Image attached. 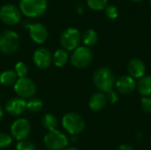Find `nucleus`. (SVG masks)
<instances>
[{
  "label": "nucleus",
  "instance_id": "obj_1",
  "mask_svg": "<svg viewBox=\"0 0 151 150\" xmlns=\"http://www.w3.org/2000/svg\"><path fill=\"white\" fill-rule=\"evenodd\" d=\"M93 82L100 92L106 93L115 87L116 77L111 69L108 67H101L95 72Z\"/></svg>",
  "mask_w": 151,
  "mask_h": 150
},
{
  "label": "nucleus",
  "instance_id": "obj_2",
  "mask_svg": "<svg viewBox=\"0 0 151 150\" xmlns=\"http://www.w3.org/2000/svg\"><path fill=\"white\" fill-rule=\"evenodd\" d=\"M20 45L19 35L12 30H4L0 34V51L5 55L15 53Z\"/></svg>",
  "mask_w": 151,
  "mask_h": 150
},
{
  "label": "nucleus",
  "instance_id": "obj_3",
  "mask_svg": "<svg viewBox=\"0 0 151 150\" xmlns=\"http://www.w3.org/2000/svg\"><path fill=\"white\" fill-rule=\"evenodd\" d=\"M46 0H20L19 8L21 12L29 18L42 16L47 10Z\"/></svg>",
  "mask_w": 151,
  "mask_h": 150
},
{
  "label": "nucleus",
  "instance_id": "obj_4",
  "mask_svg": "<svg viewBox=\"0 0 151 150\" xmlns=\"http://www.w3.org/2000/svg\"><path fill=\"white\" fill-rule=\"evenodd\" d=\"M62 126L71 135H78L84 130L85 121L78 113L68 112L62 118Z\"/></svg>",
  "mask_w": 151,
  "mask_h": 150
},
{
  "label": "nucleus",
  "instance_id": "obj_5",
  "mask_svg": "<svg viewBox=\"0 0 151 150\" xmlns=\"http://www.w3.org/2000/svg\"><path fill=\"white\" fill-rule=\"evenodd\" d=\"M93 60V53L86 46L78 47L73 50L71 56V64L76 68H85L88 66Z\"/></svg>",
  "mask_w": 151,
  "mask_h": 150
},
{
  "label": "nucleus",
  "instance_id": "obj_6",
  "mask_svg": "<svg viewBox=\"0 0 151 150\" xmlns=\"http://www.w3.org/2000/svg\"><path fill=\"white\" fill-rule=\"evenodd\" d=\"M44 144L50 150H64L68 144V139L65 133L56 129L45 135Z\"/></svg>",
  "mask_w": 151,
  "mask_h": 150
},
{
  "label": "nucleus",
  "instance_id": "obj_7",
  "mask_svg": "<svg viewBox=\"0 0 151 150\" xmlns=\"http://www.w3.org/2000/svg\"><path fill=\"white\" fill-rule=\"evenodd\" d=\"M81 41V35L78 29L74 27L66 28L60 36L61 46L65 50H76Z\"/></svg>",
  "mask_w": 151,
  "mask_h": 150
},
{
  "label": "nucleus",
  "instance_id": "obj_8",
  "mask_svg": "<svg viewBox=\"0 0 151 150\" xmlns=\"http://www.w3.org/2000/svg\"><path fill=\"white\" fill-rule=\"evenodd\" d=\"M14 90L19 97L22 99L32 98L36 93V86L35 82L27 78H19L14 85Z\"/></svg>",
  "mask_w": 151,
  "mask_h": 150
},
{
  "label": "nucleus",
  "instance_id": "obj_9",
  "mask_svg": "<svg viewBox=\"0 0 151 150\" xmlns=\"http://www.w3.org/2000/svg\"><path fill=\"white\" fill-rule=\"evenodd\" d=\"M20 18V11L15 5L7 4L0 8V19L6 25H16L19 22Z\"/></svg>",
  "mask_w": 151,
  "mask_h": 150
},
{
  "label": "nucleus",
  "instance_id": "obj_10",
  "mask_svg": "<svg viewBox=\"0 0 151 150\" xmlns=\"http://www.w3.org/2000/svg\"><path fill=\"white\" fill-rule=\"evenodd\" d=\"M30 124L26 118H19L15 120L11 126V133L17 141H24L30 133Z\"/></svg>",
  "mask_w": 151,
  "mask_h": 150
},
{
  "label": "nucleus",
  "instance_id": "obj_11",
  "mask_svg": "<svg viewBox=\"0 0 151 150\" xmlns=\"http://www.w3.org/2000/svg\"><path fill=\"white\" fill-rule=\"evenodd\" d=\"M33 62L40 69H47L52 63L51 52L46 48H39L33 54Z\"/></svg>",
  "mask_w": 151,
  "mask_h": 150
},
{
  "label": "nucleus",
  "instance_id": "obj_12",
  "mask_svg": "<svg viewBox=\"0 0 151 150\" xmlns=\"http://www.w3.org/2000/svg\"><path fill=\"white\" fill-rule=\"evenodd\" d=\"M115 88L119 93L130 94L136 88V81L134 78L129 75H124L116 80Z\"/></svg>",
  "mask_w": 151,
  "mask_h": 150
},
{
  "label": "nucleus",
  "instance_id": "obj_13",
  "mask_svg": "<svg viewBox=\"0 0 151 150\" xmlns=\"http://www.w3.org/2000/svg\"><path fill=\"white\" fill-rule=\"evenodd\" d=\"M5 110L12 116H19L26 111L27 102L20 97L11 98L5 105Z\"/></svg>",
  "mask_w": 151,
  "mask_h": 150
},
{
  "label": "nucleus",
  "instance_id": "obj_14",
  "mask_svg": "<svg viewBox=\"0 0 151 150\" xmlns=\"http://www.w3.org/2000/svg\"><path fill=\"white\" fill-rule=\"evenodd\" d=\"M29 34L33 42L42 44L48 38V30L41 23H34L29 26Z\"/></svg>",
  "mask_w": 151,
  "mask_h": 150
},
{
  "label": "nucleus",
  "instance_id": "obj_15",
  "mask_svg": "<svg viewBox=\"0 0 151 150\" xmlns=\"http://www.w3.org/2000/svg\"><path fill=\"white\" fill-rule=\"evenodd\" d=\"M127 72L129 76L134 79H141L145 75L146 65L145 63L139 58H133L128 62Z\"/></svg>",
  "mask_w": 151,
  "mask_h": 150
},
{
  "label": "nucleus",
  "instance_id": "obj_16",
  "mask_svg": "<svg viewBox=\"0 0 151 150\" xmlns=\"http://www.w3.org/2000/svg\"><path fill=\"white\" fill-rule=\"evenodd\" d=\"M107 103V98L104 93L103 92H97L92 95V96L89 99L88 105L89 108L94 111H99L103 110Z\"/></svg>",
  "mask_w": 151,
  "mask_h": 150
},
{
  "label": "nucleus",
  "instance_id": "obj_17",
  "mask_svg": "<svg viewBox=\"0 0 151 150\" xmlns=\"http://www.w3.org/2000/svg\"><path fill=\"white\" fill-rule=\"evenodd\" d=\"M136 88L143 97L151 95V75H144L136 83Z\"/></svg>",
  "mask_w": 151,
  "mask_h": 150
},
{
  "label": "nucleus",
  "instance_id": "obj_18",
  "mask_svg": "<svg viewBox=\"0 0 151 150\" xmlns=\"http://www.w3.org/2000/svg\"><path fill=\"white\" fill-rule=\"evenodd\" d=\"M18 80L19 77L13 70H6L0 74V83L6 87L15 85Z\"/></svg>",
  "mask_w": 151,
  "mask_h": 150
},
{
  "label": "nucleus",
  "instance_id": "obj_19",
  "mask_svg": "<svg viewBox=\"0 0 151 150\" xmlns=\"http://www.w3.org/2000/svg\"><path fill=\"white\" fill-rule=\"evenodd\" d=\"M69 56L65 50L59 49L57 50L52 56V62L58 67H63L66 65Z\"/></svg>",
  "mask_w": 151,
  "mask_h": 150
},
{
  "label": "nucleus",
  "instance_id": "obj_20",
  "mask_svg": "<svg viewBox=\"0 0 151 150\" xmlns=\"http://www.w3.org/2000/svg\"><path fill=\"white\" fill-rule=\"evenodd\" d=\"M81 40L86 47L88 48L92 47L97 42V40H98L97 33L94 29H88L83 33L81 36Z\"/></svg>",
  "mask_w": 151,
  "mask_h": 150
},
{
  "label": "nucleus",
  "instance_id": "obj_21",
  "mask_svg": "<svg viewBox=\"0 0 151 150\" xmlns=\"http://www.w3.org/2000/svg\"><path fill=\"white\" fill-rule=\"evenodd\" d=\"M42 123L43 127L46 130H48L49 132L56 130L57 126L58 125L57 117L55 115H53V114H50V113H48L43 117Z\"/></svg>",
  "mask_w": 151,
  "mask_h": 150
},
{
  "label": "nucleus",
  "instance_id": "obj_22",
  "mask_svg": "<svg viewBox=\"0 0 151 150\" xmlns=\"http://www.w3.org/2000/svg\"><path fill=\"white\" fill-rule=\"evenodd\" d=\"M42 102L36 97L29 98V100L27 102V110L30 112H38L42 109Z\"/></svg>",
  "mask_w": 151,
  "mask_h": 150
},
{
  "label": "nucleus",
  "instance_id": "obj_23",
  "mask_svg": "<svg viewBox=\"0 0 151 150\" xmlns=\"http://www.w3.org/2000/svg\"><path fill=\"white\" fill-rule=\"evenodd\" d=\"M87 4L94 11H101L108 5V0H87Z\"/></svg>",
  "mask_w": 151,
  "mask_h": 150
},
{
  "label": "nucleus",
  "instance_id": "obj_24",
  "mask_svg": "<svg viewBox=\"0 0 151 150\" xmlns=\"http://www.w3.org/2000/svg\"><path fill=\"white\" fill-rule=\"evenodd\" d=\"M15 72L19 78H24L28 72V67L24 62H18L15 65Z\"/></svg>",
  "mask_w": 151,
  "mask_h": 150
},
{
  "label": "nucleus",
  "instance_id": "obj_25",
  "mask_svg": "<svg viewBox=\"0 0 151 150\" xmlns=\"http://www.w3.org/2000/svg\"><path fill=\"white\" fill-rule=\"evenodd\" d=\"M104 13L106 15V17L108 19H115L118 18L119 16V10L116 6L114 5H107L104 9Z\"/></svg>",
  "mask_w": 151,
  "mask_h": 150
},
{
  "label": "nucleus",
  "instance_id": "obj_26",
  "mask_svg": "<svg viewBox=\"0 0 151 150\" xmlns=\"http://www.w3.org/2000/svg\"><path fill=\"white\" fill-rule=\"evenodd\" d=\"M12 142V138L4 133H0V149H4L9 147Z\"/></svg>",
  "mask_w": 151,
  "mask_h": 150
},
{
  "label": "nucleus",
  "instance_id": "obj_27",
  "mask_svg": "<svg viewBox=\"0 0 151 150\" xmlns=\"http://www.w3.org/2000/svg\"><path fill=\"white\" fill-rule=\"evenodd\" d=\"M16 150H36L35 146L27 141H20L16 146Z\"/></svg>",
  "mask_w": 151,
  "mask_h": 150
},
{
  "label": "nucleus",
  "instance_id": "obj_28",
  "mask_svg": "<svg viewBox=\"0 0 151 150\" xmlns=\"http://www.w3.org/2000/svg\"><path fill=\"white\" fill-rule=\"evenodd\" d=\"M105 95H106V98H107V101L110 102V103H116L118 101H119V94H118V91L114 90L113 88L107 91L105 93Z\"/></svg>",
  "mask_w": 151,
  "mask_h": 150
},
{
  "label": "nucleus",
  "instance_id": "obj_29",
  "mask_svg": "<svg viewBox=\"0 0 151 150\" xmlns=\"http://www.w3.org/2000/svg\"><path fill=\"white\" fill-rule=\"evenodd\" d=\"M141 106L143 111L146 113L151 114V97L150 96H146L143 97L141 101Z\"/></svg>",
  "mask_w": 151,
  "mask_h": 150
},
{
  "label": "nucleus",
  "instance_id": "obj_30",
  "mask_svg": "<svg viewBox=\"0 0 151 150\" xmlns=\"http://www.w3.org/2000/svg\"><path fill=\"white\" fill-rule=\"evenodd\" d=\"M116 150H134V149L129 144H121L117 148Z\"/></svg>",
  "mask_w": 151,
  "mask_h": 150
},
{
  "label": "nucleus",
  "instance_id": "obj_31",
  "mask_svg": "<svg viewBox=\"0 0 151 150\" xmlns=\"http://www.w3.org/2000/svg\"><path fill=\"white\" fill-rule=\"evenodd\" d=\"M3 117H4V111H3L2 107L0 106V122H1V120L3 119Z\"/></svg>",
  "mask_w": 151,
  "mask_h": 150
},
{
  "label": "nucleus",
  "instance_id": "obj_32",
  "mask_svg": "<svg viewBox=\"0 0 151 150\" xmlns=\"http://www.w3.org/2000/svg\"><path fill=\"white\" fill-rule=\"evenodd\" d=\"M72 141H73V142H75V141H78V136L77 135H72Z\"/></svg>",
  "mask_w": 151,
  "mask_h": 150
},
{
  "label": "nucleus",
  "instance_id": "obj_33",
  "mask_svg": "<svg viewBox=\"0 0 151 150\" xmlns=\"http://www.w3.org/2000/svg\"><path fill=\"white\" fill-rule=\"evenodd\" d=\"M64 150H80V149H76V148H70V149H64Z\"/></svg>",
  "mask_w": 151,
  "mask_h": 150
},
{
  "label": "nucleus",
  "instance_id": "obj_34",
  "mask_svg": "<svg viewBox=\"0 0 151 150\" xmlns=\"http://www.w3.org/2000/svg\"><path fill=\"white\" fill-rule=\"evenodd\" d=\"M134 3H140V2H142V0H133Z\"/></svg>",
  "mask_w": 151,
  "mask_h": 150
},
{
  "label": "nucleus",
  "instance_id": "obj_35",
  "mask_svg": "<svg viewBox=\"0 0 151 150\" xmlns=\"http://www.w3.org/2000/svg\"><path fill=\"white\" fill-rule=\"evenodd\" d=\"M141 150H149V149H141Z\"/></svg>",
  "mask_w": 151,
  "mask_h": 150
},
{
  "label": "nucleus",
  "instance_id": "obj_36",
  "mask_svg": "<svg viewBox=\"0 0 151 150\" xmlns=\"http://www.w3.org/2000/svg\"><path fill=\"white\" fill-rule=\"evenodd\" d=\"M150 6H151V0H150Z\"/></svg>",
  "mask_w": 151,
  "mask_h": 150
},
{
  "label": "nucleus",
  "instance_id": "obj_37",
  "mask_svg": "<svg viewBox=\"0 0 151 150\" xmlns=\"http://www.w3.org/2000/svg\"><path fill=\"white\" fill-rule=\"evenodd\" d=\"M150 26H151V19H150Z\"/></svg>",
  "mask_w": 151,
  "mask_h": 150
}]
</instances>
